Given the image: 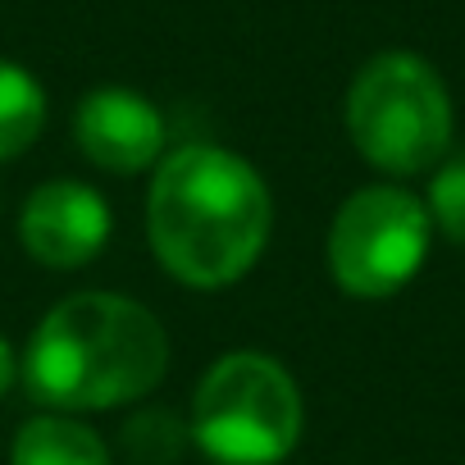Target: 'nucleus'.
<instances>
[{
    "instance_id": "nucleus-10",
    "label": "nucleus",
    "mask_w": 465,
    "mask_h": 465,
    "mask_svg": "<svg viewBox=\"0 0 465 465\" xmlns=\"http://www.w3.org/2000/svg\"><path fill=\"white\" fill-rule=\"evenodd\" d=\"M424 210H429V219H433V228L442 232V238L465 247V151H447L433 164Z\"/></svg>"
},
{
    "instance_id": "nucleus-1",
    "label": "nucleus",
    "mask_w": 465,
    "mask_h": 465,
    "mask_svg": "<svg viewBox=\"0 0 465 465\" xmlns=\"http://www.w3.org/2000/svg\"><path fill=\"white\" fill-rule=\"evenodd\" d=\"M274 232L265 173L228 146L169 151L146 192V238L169 279L192 292L232 288L256 270Z\"/></svg>"
},
{
    "instance_id": "nucleus-9",
    "label": "nucleus",
    "mask_w": 465,
    "mask_h": 465,
    "mask_svg": "<svg viewBox=\"0 0 465 465\" xmlns=\"http://www.w3.org/2000/svg\"><path fill=\"white\" fill-rule=\"evenodd\" d=\"M46 128V87L15 60H0V164L19 160Z\"/></svg>"
},
{
    "instance_id": "nucleus-12",
    "label": "nucleus",
    "mask_w": 465,
    "mask_h": 465,
    "mask_svg": "<svg viewBox=\"0 0 465 465\" xmlns=\"http://www.w3.org/2000/svg\"><path fill=\"white\" fill-rule=\"evenodd\" d=\"M19 383V351L10 347V338L0 333V401H5V392Z\"/></svg>"
},
{
    "instance_id": "nucleus-4",
    "label": "nucleus",
    "mask_w": 465,
    "mask_h": 465,
    "mask_svg": "<svg viewBox=\"0 0 465 465\" xmlns=\"http://www.w3.org/2000/svg\"><path fill=\"white\" fill-rule=\"evenodd\" d=\"M456 133L442 74L415 51H379L347 87V137L365 164L388 178L429 173Z\"/></svg>"
},
{
    "instance_id": "nucleus-8",
    "label": "nucleus",
    "mask_w": 465,
    "mask_h": 465,
    "mask_svg": "<svg viewBox=\"0 0 465 465\" xmlns=\"http://www.w3.org/2000/svg\"><path fill=\"white\" fill-rule=\"evenodd\" d=\"M10 465H114L105 438L64 411H46L19 424L10 442Z\"/></svg>"
},
{
    "instance_id": "nucleus-2",
    "label": "nucleus",
    "mask_w": 465,
    "mask_h": 465,
    "mask_svg": "<svg viewBox=\"0 0 465 465\" xmlns=\"http://www.w3.org/2000/svg\"><path fill=\"white\" fill-rule=\"evenodd\" d=\"M169 374V333L151 306L124 292H69L33 329L19 379L46 411H119Z\"/></svg>"
},
{
    "instance_id": "nucleus-3",
    "label": "nucleus",
    "mask_w": 465,
    "mask_h": 465,
    "mask_svg": "<svg viewBox=\"0 0 465 465\" xmlns=\"http://www.w3.org/2000/svg\"><path fill=\"white\" fill-rule=\"evenodd\" d=\"M306 406L292 370L270 351H223L192 392L187 433L214 465H283L302 442Z\"/></svg>"
},
{
    "instance_id": "nucleus-6",
    "label": "nucleus",
    "mask_w": 465,
    "mask_h": 465,
    "mask_svg": "<svg viewBox=\"0 0 465 465\" xmlns=\"http://www.w3.org/2000/svg\"><path fill=\"white\" fill-rule=\"evenodd\" d=\"M114 232V214L105 196L83 178H46L24 196L19 242L28 261L46 270H83L92 265Z\"/></svg>"
},
{
    "instance_id": "nucleus-5",
    "label": "nucleus",
    "mask_w": 465,
    "mask_h": 465,
    "mask_svg": "<svg viewBox=\"0 0 465 465\" xmlns=\"http://www.w3.org/2000/svg\"><path fill=\"white\" fill-rule=\"evenodd\" d=\"M429 242L433 219L424 196L406 192L401 183H370L338 205L324 238V261L347 297L383 302L424 270Z\"/></svg>"
},
{
    "instance_id": "nucleus-7",
    "label": "nucleus",
    "mask_w": 465,
    "mask_h": 465,
    "mask_svg": "<svg viewBox=\"0 0 465 465\" xmlns=\"http://www.w3.org/2000/svg\"><path fill=\"white\" fill-rule=\"evenodd\" d=\"M164 114L133 87H92L74 110V142L101 173L133 178L164 160Z\"/></svg>"
},
{
    "instance_id": "nucleus-11",
    "label": "nucleus",
    "mask_w": 465,
    "mask_h": 465,
    "mask_svg": "<svg viewBox=\"0 0 465 465\" xmlns=\"http://www.w3.org/2000/svg\"><path fill=\"white\" fill-rule=\"evenodd\" d=\"M183 438H192V433H187V424L173 420L169 411H146V415L128 420V429H124L128 451H133L137 460H146V465H169V460L178 456Z\"/></svg>"
}]
</instances>
